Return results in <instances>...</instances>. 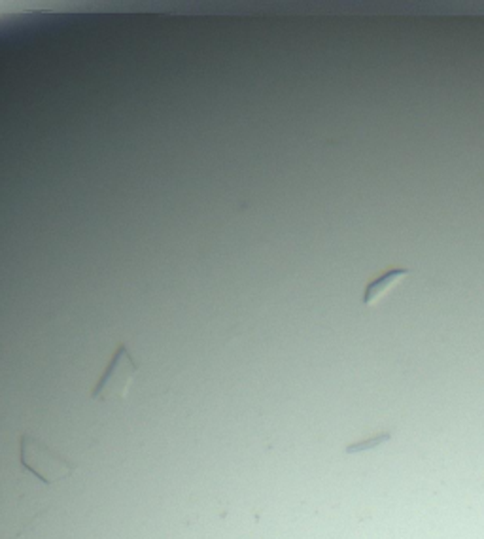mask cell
Returning <instances> with one entry per match:
<instances>
[{
  "label": "cell",
  "instance_id": "6da1fadb",
  "mask_svg": "<svg viewBox=\"0 0 484 539\" xmlns=\"http://www.w3.org/2000/svg\"><path fill=\"white\" fill-rule=\"evenodd\" d=\"M22 464L32 475H36L46 485H53L57 480L70 477L76 470L68 460L53 452L41 439L31 435L22 437Z\"/></svg>",
  "mask_w": 484,
  "mask_h": 539
},
{
  "label": "cell",
  "instance_id": "7a4b0ae2",
  "mask_svg": "<svg viewBox=\"0 0 484 539\" xmlns=\"http://www.w3.org/2000/svg\"><path fill=\"white\" fill-rule=\"evenodd\" d=\"M139 368L134 363L131 352L122 344L118 352L114 354L112 361L108 363L106 371L103 377L96 382V387L93 388L91 397L93 399H101V401H112V399H122L127 394V388L131 387V382L137 375Z\"/></svg>",
  "mask_w": 484,
  "mask_h": 539
},
{
  "label": "cell",
  "instance_id": "3957f363",
  "mask_svg": "<svg viewBox=\"0 0 484 539\" xmlns=\"http://www.w3.org/2000/svg\"><path fill=\"white\" fill-rule=\"evenodd\" d=\"M406 277H409V271L406 269H390V271L382 273L380 277H377L375 280H371L370 284L365 286V292H363V305L365 306H373L379 301H382L386 296L390 294V290L403 282Z\"/></svg>",
  "mask_w": 484,
  "mask_h": 539
},
{
  "label": "cell",
  "instance_id": "277c9868",
  "mask_svg": "<svg viewBox=\"0 0 484 539\" xmlns=\"http://www.w3.org/2000/svg\"><path fill=\"white\" fill-rule=\"evenodd\" d=\"M390 439H392V434H390V432H384V434H380V435H375V437H371V439H365V441L354 443V445L346 447V452H348V454H356V452H365V451H371V449H375V447H380L382 443L390 441Z\"/></svg>",
  "mask_w": 484,
  "mask_h": 539
}]
</instances>
